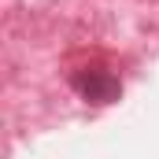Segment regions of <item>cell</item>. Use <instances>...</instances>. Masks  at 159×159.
Masks as SVG:
<instances>
[{
    "label": "cell",
    "mask_w": 159,
    "mask_h": 159,
    "mask_svg": "<svg viewBox=\"0 0 159 159\" xmlns=\"http://www.w3.org/2000/svg\"><path fill=\"white\" fill-rule=\"evenodd\" d=\"M78 89L89 96V100H96V104H104V100H111L115 96V81L111 78H104V74H89V78H78Z\"/></svg>",
    "instance_id": "1"
}]
</instances>
